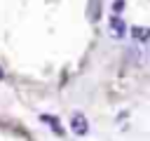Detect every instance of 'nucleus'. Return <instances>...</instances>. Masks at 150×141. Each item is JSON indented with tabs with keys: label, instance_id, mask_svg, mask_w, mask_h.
<instances>
[{
	"label": "nucleus",
	"instance_id": "423d86ee",
	"mask_svg": "<svg viewBox=\"0 0 150 141\" xmlns=\"http://www.w3.org/2000/svg\"><path fill=\"white\" fill-rule=\"evenodd\" d=\"M122 12H124V0H115V2H112V14L120 16Z\"/></svg>",
	"mask_w": 150,
	"mask_h": 141
},
{
	"label": "nucleus",
	"instance_id": "f257e3e1",
	"mask_svg": "<svg viewBox=\"0 0 150 141\" xmlns=\"http://www.w3.org/2000/svg\"><path fill=\"white\" fill-rule=\"evenodd\" d=\"M110 31H112V35H115V38H122V35L127 33V24H124L120 16H115V14H112V16H110Z\"/></svg>",
	"mask_w": 150,
	"mask_h": 141
},
{
	"label": "nucleus",
	"instance_id": "7ed1b4c3",
	"mask_svg": "<svg viewBox=\"0 0 150 141\" xmlns=\"http://www.w3.org/2000/svg\"><path fill=\"white\" fill-rule=\"evenodd\" d=\"M98 16H101V2L98 0H89V19L96 21Z\"/></svg>",
	"mask_w": 150,
	"mask_h": 141
},
{
	"label": "nucleus",
	"instance_id": "39448f33",
	"mask_svg": "<svg viewBox=\"0 0 150 141\" xmlns=\"http://www.w3.org/2000/svg\"><path fill=\"white\" fill-rule=\"evenodd\" d=\"M42 120H45V122H49V125H52V129H54L56 134H61V125H59V120H56L54 115H45Z\"/></svg>",
	"mask_w": 150,
	"mask_h": 141
},
{
	"label": "nucleus",
	"instance_id": "0eeeda50",
	"mask_svg": "<svg viewBox=\"0 0 150 141\" xmlns=\"http://www.w3.org/2000/svg\"><path fill=\"white\" fill-rule=\"evenodd\" d=\"M0 78H2V68H0Z\"/></svg>",
	"mask_w": 150,
	"mask_h": 141
},
{
	"label": "nucleus",
	"instance_id": "f03ea898",
	"mask_svg": "<svg viewBox=\"0 0 150 141\" xmlns=\"http://www.w3.org/2000/svg\"><path fill=\"white\" fill-rule=\"evenodd\" d=\"M70 127H73V132L75 134H87V120L82 118V115H73V122H70Z\"/></svg>",
	"mask_w": 150,
	"mask_h": 141
},
{
	"label": "nucleus",
	"instance_id": "20e7f679",
	"mask_svg": "<svg viewBox=\"0 0 150 141\" xmlns=\"http://www.w3.org/2000/svg\"><path fill=\"white\" fill-rule=\"evenodd\" d=\"M136 40H148L150 38V31L148 28H134V33H131Z\"/></svg>",
	"mask_w": 150,
	"mask_h": 141
}]
</instances>
